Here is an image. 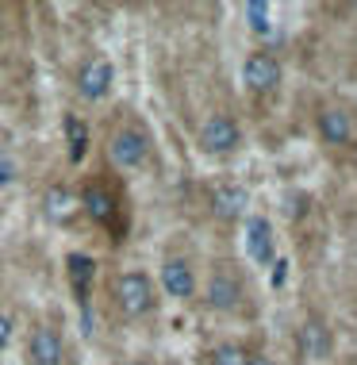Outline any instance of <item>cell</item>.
I'll list each match as a JSON object with an SVG mask.
<instances>
[{"mask_svg": "<svg viewBox=\"0 0 357 365\" xmlns=\"http://www.w3.org/2000/svg\"><path fill=\"white\" fill-rule=\"evenodd\" d=\"M115 304H119V312L123 315H146L154 308V284L146 273H119V281H115Z\"/></svg>", "mask_w": 357, "mask_h": 365, "instance_id": "cell-1", "label": "cell"}, {"mask_svg": "<svg viewBox=\"0 0 357 365\" xmlns=\"http://www.w3.org/2000/svg\"><path fill=\"white\" fill-rule=\"evenodd\" d=\"M146 154H150V143H146V135L135 131V127H123V131H115L112 139H108V158H112L119 170L143 165Z\"/></svg>", "mask_w": 357, "mask_h": 365, "instance_id": "cell-2", "label": "cell"}, {"mask_svg": "<svg viewBox=\"0 0 357 365\" xmlns=\"http://www.w3.org/2000/svg\"><path fill=\"white\" fill-rule=\"evenodd\" d=\"M238 139H242V135H238V123L231 115H207L204 127H200V143H204V150H212V154L234 150Z\"/></svg>", "mask_w": 357, "mask_h": 365, "instance_id": "cell-3", "label": "cell"}, {"mask_svg": "<svg viewBox=\"0 0 357 365\" xmlns=\"http://www.w3.org/2000/svg\"><path fill=\"white\" fill-rule=\"evenodd\" d=\"M242 77H246V85H250V88H257V93H269V88L281 85V62H276L273 54L257 51V54L246 58Z\"/></svg>", "mask_w": 357, "mask_h": 365, "instance_id": "cell-4", "label": "cell"}, {"mask_svg": "<svg viewBox=\"0 0 357 365\" xmlns=\"http://www.w3.org/2000/svg\"><path fill=\"white\" fill-rule=\"evenodd\" d=\"M238 300H242V281H238L227 265H219V269L212 273V281H207V304L227 312V308H234Z\"/></svg>", "mask_w": 357, "mask_h": 365, "instance_id": "cell-5", "label": "cell"}, {"mask_svg": "<svg viewBox=\"0 0 357 365\" xmlns=\"http://www.w3.org/2000/svg\"><path fill=\"white\" fill-rule=\"evenodd\" d=\"M112 62H104V58H93V62H85L81 77H77V88H81V96H88V101H100V96H108V88H112Z\"/></svg>", "mask_w": 357, "mask_h": 365, "instance_id": "cell-6", "label": "cell"}, {"mask_svg": "<svg viewBox=\"0 0 357 365\" xmlns=\"http://www.w3.org/2000/svg\"><path fill=\"white\" fill-rule=\"evenodd\" d=\"M162 284H165V292H170L173 300H188V296L196 292V273H192V265L181 262V258L165 262V265H162Z\"/></svg>", "mask_w": 357, "mask_h": 365, "instance_id": "cell-7", "label": "cell"}, {"mask_svg": "<svg viewBox=\"0 0 357 365\" xmlns=\"http://www.w3.org/2000/svg\"><path fill=\"white\" fill-rule=\"evenodd\" d=\"M246 250H250V258L257 265L273 262V227L262 220V215H254L250 223H246Z\"/></svg>", "mask_w": 357, "mask_h": 365, "instance_id": "cell-8", "label": "cell"}, {"mask_svg": "<svg viewBox=\"0 0 357 365\" xmlns=\"http://www.w3.org/2000/svg\"><path fill=\"white\" fill-rule=\"evenodd\" d=\"M246 204H250V192H246L242 185H219L212 196V208L219 220H238V215L246 212Z\"/></svg>", "mask_w": 357, "mask_h": 365, "instance_id": "cell-9", "label": "cell"}, {"mask_svg": "<svg viewBox=\"0 0 357 365\" xmlns=\"http://www.w3.org/2000/svg\"><path fill=\"white\" fill-rule=\"evenodd\" d=\"M31 361L35 365H58L62 361V334L54 327H38L31 334Z\"/></svg>", "mask_w": 357, "mask_h": 365, "instance_id": "cell-10", "label": "cell"}, {"mask_svg": "<svg viewBox=\"0 0 357 365\" xmlns=\"http://www.w3.org/2000/svg\"><path fill=\"white\" fill-rule=\"evenodd\" d=\"M77 204H81L85 215L96 220V223H112V215H115V200H112V192H108L104 185H88Z\"/></svg>", "mask_w": 357, "mask_h": 365, "instance_id": "cell-11", "label": "cell"}, {"mask_svg": "<svg viewBox=\"0 0 357 365\" xmlns=\"http://www.w3.org/2000/svg\"><path fill=\"white\" fill-rule=\"evenodd\" d=\"M319 135H323L326 143H334V146L350 143V135H353L350 112H342V108H326V112L319 115Z\"/></svg>", "mask_w": 357, "mask_h": 365, "instance_id": "cell-12", "label": "cell"}, {"mask_svg": "<svg viewBox=\"0 0 357 365\" xmlns=\"http://www.w3.org/2000/svg\"><path fill=\"white\" fill-rule=\"evenodd\" d=\"M93 273H96V262L88 254H69V277H73V289L77 296H88V284H93Z\"/></svg>", "mask_w": 357, "mask_h": 365, "instance_id": "cell-13", "label": "cell"}, {"mask_svg": "<svg viewBox=\"0 0 357 365\" xmlns=\"http://www.w3.org/2000/svg\"><path fill=\"white\" fill-rule=\"evenodd\" d=\"M81 204H77V196L69 192V189H62V185H54L51 192H46V212L54 215V220H69Z\"/></svg>", "mask_w": 357, "mask_h": 365, "instance_id": "cell-14", "label": "cell"}, {"mask_svg": "<svg viewBox=\"0 0 357 365\" xmlns=\"http://www.w3.org/2000/svg\"><path fill=\"white\" fill-rule=\"evenodd\" d=\"M66 139H69V162H81L88 150V131L77 115H66Z\"/></svg>", "mask_w": 357, "mask_h": 365, "instance_id": "cell-15", "label": "cell"}, {"mask_svg": "<svg viewBox=\"0 0 357 365\" xmlns=\"http://www.w3.org/2000/svg\"><path fill=\"white\" fill-rule=\"evenodd\" d=\"M246 19H250V27L257 35H265L269 31V4H262V0H250V4H246Z\"/></svg>", "mask_w": 357, "mask_h": 365, "instance_id": "cell-16", "label": "cell"}, {"mask_svg": "<svg viewBox=\"0 0 357 365\" xmlns=\"http://www.w3.org/2000/svg\"><path fill=\"white\" fill-rule=\"evenodd\" d=\"M212 365H246V350L234 346V342H223V346L212 354Z\"/></svg>", "mask_w": 357, "mask_h": 365, "instance_id": "cell-17", "label": "cell"}, {"mask_svg": "<svg viewBox=\"0 0 357 365\" xmlns=\"http://www.w3.org/2000/svg\"><path fill=\"white\" fill-rule=\"evenodd\" d=\"M304 342H307V350H311L315 358H319V354H326V346H331V339H326V331H323V327H315V323L304 331Z\"/></svg>", "mask_w": 357, "mask_h": 365, "instance_id": "cell-18", "label": "cell"}, {"mask_svg": "<svg viewBox=\"0 0 357 365\" xmlns=\"http://www.w3.org/2000/svg\"><path fill=\"white\" fill-rule=\"evenodd\" d=\"M16 173H19V165H16V158H12V154H4V150H0V185H8V181H16Z\"/></svg>", "mask_w": 357, "mask_h": 365, "instance_id": "cell-19", "label": "cell"}, {"mask_svg": "<svg viewBox=\"0 0 357 365\" xmlns=\"http://www.w3.org/2000/svg\"><path fill=\"white\" fill-rule=\"evenodd\" d=\"M8 342H12V319L0 315V350H8Z\"/></svg>", "mask_w": 357, "mask_h": 365, "instance_id": "cell-20", "label": "cell"}, {"mask_svg": "<svg viewBox=\"0 0 357 365\" xmlns=\"http://www.w3.org/2000/svg\"><path fill=\"white\" fill-rule=\"evenodd\" d=\"M246 365H269L265 358H246Z\"/></svg>", "mask_w": 357, "mask_h": 365, "instance_id": "cell-21", "label": "cell"}, {"mask_svg": "<svg viewBox=\"0 0 357 365\" xmlns=\"http://www.w3.org/2000/svg\"><path fill=\"white\" fill-rule=\"evenodd\" d=\"M123 365H146V361H123Z\"/></svg>", "mask_w": 357, "mask_h": 365, "instance_id": "cell-22", "label": "cell"}]
</instances>
